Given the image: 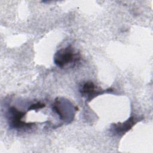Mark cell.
Here are the masks:
<instances>
[{"instance_id": "6da1fadb", "label": "cell", "mask_w": 153, "mask_h": 153, "mask_svg": "<svg viewBox=\"0 0 153 153\" xmlns=\"http://www.w3.org/2000/svg\"><path fill=\"white\" fill-rule=\"evenodd\" d=\"M79 60V53H76L71 45L59 50L54 57V63L60 68L75 65Z\"/></svg>"}, {"instance_id": "7a4b0ae2", "label": "cell", "mask_w": 153, "mask_h": 153, "mask_svg": "<svg viewBox=\"0 0 153 153\" xmlns=\"http://www.w3.org/2000/svg\"><path fill=\"white\" fill-rule=\"evenodd\" d=\"M9 115V124L11 128L16 129H21L31 127L34 123H26L22 120L25 116V112L19 111L16 108L11 106L8 110Z\"/></svg>"}, {"instance_id": "3957f363", "label": "cell", "mask_w": 153, "mask_h": 153, "mask_svg": "<svg viewBox=\"0 0 153 153\" xmlns=\"http://www.w3.org/2000/svg\"><path fill=\"white\" fill-rule=\"evenodd\" d=\"M105 92V90H102L101 88L97 87L91 81H87L85 82L81 86L80 89L81 95L85 97L88 101H90L96 96Z\"/></svg>"}, {"instance_id": "277c9868", "label": "cell", "mask_w": 153, "mask_h": 153, "mask_svg": "<svg viewBox=\"0 0 153 153\" xmlns=\"http://www.w3.org/2000/svg\"><path fill=\"white\" fill-rule=\"evenodd\" d=\"M137 120V119L134 116H131L123 123H119L112 124L111 130L115 135H123L133 127V126L136 123Z\"/></svg>"}, {"instance_id": "5b68a950", "label": "cell", "mask_w": 153, "mask_h": 153, "mask_svg": "<svg viewBox=\"0 0 153 153\" xmlns=\"http://www.w3.org/2000/svg\"><path fill=\"white\" fill-rule=\"evenodd\" d=\"M45 106V104L41 103V102H37L36 103L32 104L30 106V107L28 108L29 111L30 110H35V109H41L42 108H44Z\"/></svg>"}]
</instances>
